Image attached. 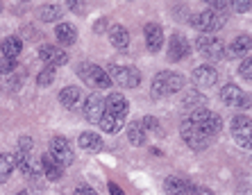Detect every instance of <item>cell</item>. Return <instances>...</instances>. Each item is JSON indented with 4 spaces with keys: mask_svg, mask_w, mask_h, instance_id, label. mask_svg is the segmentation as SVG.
Segmentation results:
<instances>
[{
    "mask_svg": "<svg viewBox=\"0 0 252 195\" xmlns=\"http://www.w3.org/2000/svg\"><path fill=\"white\" fill-rule=\"evenodd\" d=\"M184 89V77L175 71H161L153 77V86H150V93H153L155 100H161L166 95H173L177 91Z\"/></svg>",
    "mask_w": 252,
    "mask_h": 195,
    "instance_id": "6da1fadb",
    "label": "cell"
},
{
    "mask_svg": "<svg viewBox=\"0 0 252 195\" xmlns=\"http://www.w3.org/2000/svg\"><path fill=\"white\" fill-rule=\"evenodd\" d=\"M191 123L198 127L200 132H205L207 136H214L220 132V127H223V120H220V116L214 111H209V109H205V107H200V109H193V111L187 116Z\"/></svg>",
    "mask_w": 252,
    "mask_h": 195,
    "instance_id": "7a4b0ae2",
    "label": "cell"
},
{
    "mask_svg": "<svg viewBox=\"0 0 252 195\" xmlns=\"http://www.w3.org/2000/svg\"><path fill=\"white\" fill-rule=\"evenodd\" d=\"M77 75L82 77V82L89 84V86H94V89H109L112 86V77L105 68H100V66L91 64V61H82V64L77 66Z\"/></svg>",
    "mask_w": 252,
    "mask_h": 195,
    "instance_id": "3957f363",
    "label": "cell"
},
{
    "mask_svg": "<svg viewBox=\"0 0 252 195\" xmlns=\"http://www.w3.org/2000/svg\"><path fill=\"white\" fill-rule=\"evenodd\" d=\"M225 21H227V14L214 12V9H205V12L195 14V16L191 18V25H193L198 32H202V34H211V32L220 30L225 25Z\"/></svg>",
    "mask_w": 252,
    "mask_h": 195,
    "instance_id": "277c9868",
    "label": "cell"
},
{
    "mask_svg": "<svg viewBox=\"0 0 252 195\" xmlns=\"http://www.w3.org/2000/svg\"><path fill=\"white\" fill-rule=\"evenodd\" d=\"M109 77L112 82H116L123 89H136L141 84V73L136 71L134 66H121V64H112L109 66Z\"/></svg>",
    "mask_w": 252,
    "mask_h": 195,
    "instance_id": "5b68a950",
    "label": "cell"
},
{
    "mask_svg": "<svg viewBox=\"0 0 252 195\" xmlns=\"http://www.w3.org/2000/svg\"><path fill=\"white\" fill-rule=\"evenodd\" d=\"M182 139H184V143H187L189 148L198 150V152L200 150H207L209 148V143H211V136H207L205 132H200L189 118H184V123H182Z\"/></svg>",
    "mask_w": 252,
    "mask_h": 195,
    "instance_id": "8992f818",
    "label": "cell"
},
{
    "mask_svg": "<svg viewBox=\"0 0 252 195\" xmlns=\"http://www.w3.org/2000/svg\"><path fill=\"white\" fill-rule=\"evenodd\" d=\"M232 136L241 148H252V118L246 113H236L232 118Z\"/></svg>",
    "mask_w": 252,
    "mask_h": 195,
    "instance_id": "52a82bcc",
    "label": "cell"
},
{
    "mask_svg": "<svg viewBox=\"0 0 252 195\" xmlns=\"http://www.w3.org/2000/svg\"><path fill=\"white\" fill-rule=\"evenodd\" d=\"M195 48H198L200 55H205L207 59H223L225 57V46L218 36L200 34L198 39H195Z\"/></svg>",
    "mask_w": 252,
    "mask_h": 195,
    "instance_id": "ba28073f",
    "label": "cell"
},
{
    "mask_svg": "<svg viewBox=\"0 0 252 195\" xmlns=\"http://www.w3.org/2000/svg\"><path fill=\"white\" fill-rule=\"evenodd\" d=\"M48 154H50L62 168H64V166H70L73 159H75V157H73V150H70V143L66 141L64 136H55L53 141H50V150H48Z\"/></svg>",
    "mask_w": 252,
    "mask_h": 195,
    "instance_id": "9c48e42d",
    "label": "cell"
},
{
    "mask_svg": "<svg viewBox=\"0 0 252 195\" xmlns=\"http://www.w3.org/2000/svg\"><path fill=\"white\" fill-rule=\"evenodd\" d=\"M220 100L227 107H234V109H243V107L250 105V98L246 95V91L236 84H225L220 89Z\"/></svg>",
    "mask_w": 252,
    "mask_h": 195,
    "instance_id": "30bf717a",
    "label": "cell"
},
{
    "mask_svg": "<svg viewBox=\"0 0 252 195\" xmlns=\"http://www.w3.org/2000/svg\"><path fill=\"white\" fill-rule=\"evenodd\" d=\"M105 111L112 113L114 118H118V120H123L125 123L127 111H129V105H127V100H125V95H121V93H109L107 95L105 98Z\"/></svg>",
    "mask_w": 252,
    "mask_h": 195,
    "instance_id": "8fae6325",
    "label": "cell"
},
{
    "mask_svg": "<svg viewBox=\"0 0 252 195\" xmlns=\"http://www.w3.org/2000/svg\"><path fill=\"white\" fill-rule=\"evenodd\" d=\"M191 55V43L187 36L182 34H173L168 41V59L170 61H182Z\"/></svg>",
    "mask_w": 252,
    "mask_h": 195,
    "instance_id": "7c38bea8",
    "label": "cell"
},
{
    "mask_svg": "<svg viewBox=\"0 0 252 195\" xmlns=\"http://www.w3.org/2000/svg\"><path fill=\"white\" fill-rule=\"evenodd\" d=\"M82 111H84V118H87L89 123H100L102 113H105V100H102L100 95H95V93L87 95Z\"/></svg>",
    "mask_w": 252,
    "mask_h": 195,
    "instance_id": "4fadbf2b",
    "label": "cell"
},
{
    "mask_svg": "<svg viewBox=\"0 0 252 195\" xmlns=\"http://www.w3.org/2000/svg\"><path fill=\"white\" fill-rule=\"evenodd\" d=\"M191 77H193L195 86H200V89H209L218 82V73L214 66H198V68H193Z\"/></svg>",
    "mask_w": 252,
    "mask_h": 195,
    "instance_id": "5bb4252c",
    "label": "cell"
},
{
    "mask_svg": "<svg viewBox=\"0 0 252 195\" xmlns=\"http://www.w3.org/2000/svg\"><path fill=\"white\" fill-rule=\"evenodd\" d=\"M143 34H146V46L150 53H159L164 48V30L159 23H148Z\"/></svg>",
    "mask_w": 252,
    "mask_h": 195,
    "instance_id": "9a60e30c",
    "label": "cell"
},
{
    "mask_svg": "<svg viewBox=\"0 0 252 195\" xmlns=\"http://www.w3.org/2000/svg\"><path fill=\"white\" fill-rule=\"evenodd\" d=\"M39 57H41V59L46 61L48 66H53V68L68 64V55H66L62 48H55V46H41V50H39Z\"/></svg>",
    "mask_w": 252,
    "mask_h": 195,
    "instance_id": "2e32d148",
    "label": "cell"
},
{
    "mask_svg": "<svg viewBox=\"0 0 252 195\" xmlns=\"http://www.w3.org/2000/svg\"><path fill=\"white\" fill-rule=\"evenodd\" d=\"M250 48H252V36L250 34H239L234 41L225 48V55L232 57V59H236V57H241V55H246Z\"/></svg>",
    "mask_w": 252,
    "mask_h": 195,
    "instance_id": "e0dca14e",
    "label": "cell"
},
{
    "mask_svg": "<svg viewBox=\"0 0 252 195\" xmlns=\"http://www.w3.org/2000/svg\"><path fill=\"white\" fill-rule=\"evenodd\" d=\"M59 102H62V107H66L68 111H73V109H77L80 102H82V91L77 89V86H64V89L59 91Z\"/></svg>",
    "mask_w": 252,
    "mask_h": 195,
    "instance_id": "ac0fdd59",
    "label": "cell"
},
{
    "mask_svg": "<svg viewBox=\"0 0 252 195\" xmlns=\"http://www.w3.org/2000/svg\"><path fill=\"white\" fill-rule=\"evenodd\" d=\"M21 50H23V41H21V36H16V34L5 36V39L0 41V53H2V57H7V59H16L18 55H21Z\"/></svg>",
    "mask_w": 252,
    "mask_h": 195,
    "instance_id": "d6986e66",
    "label": "cell"
},
{
    "mask_svg": "<svg viewBox=\"0 0 252 195\" xmlns=\"http://www.w3.org/2000/svg\"><path fill=\"white\" fill-rule=\"evenodd\" d=\"M109 43H112L116 50H127V46H129V32H127V28H123L121 23L112 25V28H109Z\"/></svg>",
    "mask_w": 252,
    "mask_h": 195,
    "instance_id": "ffe728a7",
    "label": "cell"
},
{
    "mask_svg": "<svg viewBox=\"0 0 252 195\" xmlns=\"http://www.w3.org/2000/svg\"><path fill=\"white\" fill-rule=\"evenodd\" d=\"M164 191H166V195H191L193 186L182 177H166Z\"/></svg>",
    "mask_w": 252,
    "mask_h": 195,
    "instance_id": "44dd1931",
    "label": "cell"
},
{
    "mask_svg": "<svg viewBox=\"0 0 252 195\" xmlns=\"http://www.w3.org/2000/svg\"><path fill=\"white\" fill-rule=\"evenodd\" d=\"M41 170H43V175H46V179H50V182H57V179H62V175H64V168L48 152L41 157Z\"/></svg>",
    "mask_w": 252,
    "mask_h": 195,
    "instance_id": "7402d4cb",
    "label": "cell"
},
{
    "mask_svg": "<svg viewBox=\"0 0 252 195\" xmlns=\"http://www.w3.org/2000/svg\"><path fill=\"white\" fill-rule=\"evenodd\" d=\"M55 36H57L59 43H64V46H73L77 41V30L73 23H57L55 28Z\"/></svg>",
    "mask_w": 252,
    "mask_h": 195,
    "instance_id": "603a6c76",
    "label": "cell"
},
{
    "mask_svg": "<svg viewBox=\"0 0 252 195\" xmlns=\"http://www.w3.org/2000/svg\"><path fill=\"white\" fill-rule=\"evenodd\" d=\"M77 143H80V148L87 150V152H100V150H102V139H100L95 132H82L80 139H77Z\"/></svg>",
    "mask_w": 252,
    "mask_h": 195,
    "instance_id": "cb8c5ba5",
    "label": "cell"
},
{
    "mask_svg": "<svg viewBox=\"0 0 252 195\" xmlns=\"http://www.w3.org/2000/svg\"><path fill=\"white\" fill-rule=\"evenodd\" d=\"M127 139L132 145H136V148H141V145H146L148 141V132L143 130V125H141V120H134V123L127 125Z\"/></svg>",
    "mask_w": 252,
    "mask_h": 195,
    "instance_id": "d4e9b609",
    "label": "cell"
},
{
    "mask_svg": "<svg viewBox=\"0 0 252 195\" xmlns=\"http://www.w3.org/2000/svg\"><path fill=\"white\" fill-rule=\"evenodd\" d=\"M14 168H16V161H14V154L0 152V182H7L12 177Z\"/></svg>",
    "mask_w": 252,
    "mask_h": 195,
    "instance_id": "484cf974",
    "label": "cell"
},
{
    "mask_svg": "<svg viewBox=\"0 0 252 195\" xmlns=\"http://www.w3.org/2000/svg\"><path fill=\"white\" fill-rule=\"evenodd\" d=\"M123 120L114 118L112 113H102V118H100V127H102V132H107V134H118V132L123 130Z\"/></svg>",
    "mask_w": 252,
    "mask_h": 195,
    "instance_id": "4316f807",
    "label": "cell"
},
{
    "mask_svg": "<svg viewBox=\"0 0 252 195\" xmlns=\"http://www.w3.org/2000/svg\"><path fill=\"white\" fill-rule=\"evenodd\" d=\"M205 102H207V98L202 93H198V91H189V93L182 98V105L187 107V109H191V111H193V109H200Z\"/></svg>",
    "mask_w": 252,
    "mask_h": 195,
    "instance_id": "83f0119b",
    "label": "cell"
},
{
    "mask_svg": "<svg viewBox=\"0 0 252 195\" xmlns=\"http://www.w3.org/2000/svg\"><path fill=\"white\" fill-rule=\"evenodd\" d=\"M59 7H55V5H43L41 9H39V18H41L43 23H55L59 18Z\"/></svg>",
    "mask_w": 252,
    "mask_h": 195,
    "instance_id": "f1b7e54d",
    "label": "cell"
},
{
    "mask_svg": "<svg viewBox=\"0 0 252 195\" xmlns=\"http://www.w3.org/2000/svg\"><path fill=\"white\" fill-rule=\"evenodd\" d=\"M55 73H57V68H53V66H46L39 75H36V84L39 86H50V84L55 82Z\"/></svg>",
    "mask_w": 252,
    "mask_h": 195,
    "instance_id": "f546056e",
    "label": "cell"
},
{
    "mask_svg": "<svg viewBox=\"0 0 252 195\" xmlns=\"http://www.w3.org/2000/svg\"><path fill=\"white\" fill-rule=\"evenodd\" d=\"M141 125H143V130H146V132H155L157 136L164 134V132H161V127H159V120L153 118V116H146V118L141 120Z\"/></svg>",
    "mask_w": 252,
    "mask_h": 195,
    "instance_id": "4dcf8cb0",
    "label": "cell"
},
{
    "mask_svg": "<svg viewBox=\"0 0 252 195\" xmlns=\"http://www.w3.org/2000/svg\"><path fill=\"white\" fill-rule=\"evenodd\" d=\"M18 68V61L16 59H7V57H2L0 59V75H9L12 71H16Z\"/></svg>",
    "mask_w": 252,
    "mask_h": 195,
    "instance_id": "1f68e13d",
    "label": "cell"
},
{
    "mask_svg": "<svg viewBox=\"0 0 252 195\" xmlns=\"http://www.w3.org/2000/svg\"><path fill=\"white\" fill-rule=\"evenodd\" d=\"M239 75L246 77V80H252V57H248V59L241 61L239 66Z\"/></svg>",
    "mask_w": 252,
    "mask_h": 195,
    "instance_id": "d6a6232c",
    "label": "cell"
},
{
    "mask_svg": "<svg viewBox=\"0 0 252 195\" xmlns=\"http://www.w3.org/2000/svg\"><path fill=\"white\" fill-rule=\"evenodd\" d=\"M252 2H248V0H239V2H232V7H234L236 12H248L250 9Z\"/></svg>",
    "mask_w": 252,
    "mask_h": 195,
    "instance_id": "836d02e7",
    "label": "cell"
},
{
    "mask_svg": "<svg viewBox=\"0 0 252 195\" xmlns=\"http://www.w3.org/2000/svg\"><path fill=\"white\" fill-rule=\"evenodd\" d=\"M73 195H98V193H95V191L91 189V186H84V184H82V186H77L75 193H73Z\"/></svg>",
    "mask_w": 252,
    "mask_h": 195,
    "instance_id": "e575fe53",
    "label": "cell"
},
{
    "mask_svg": "<svg viewBox=\"0 0 252 195\" xmlns=\"http://www.w3.org/2000/svg\"><path fill=\"white\" fill-rule=\"evenodd\" d=\"M191 195H214V191L207 189V186H193V191H191Z\"/></svg>",
    "mask_w": 252,
    "mask_h": 195,
    "instance_id": "d590c367",
    "label": "cell"
},
{
    "mask_svg": "<svg viewBox=\"0 0 252 195\" xmlns=\"http://www.w3.org/2000/svg\"><path fill=\"white\" fill-rule=\"evenodd\" d=\"M107 189H109V195H125L123 191H121V186H118V184H114V182H109V186H107Z\"/></svg>",
    "mask_w": 252,
    "mask_h": 195,
    "instance_id": "8d00e7d4",
    "label": "cell"
},
{
    "mask_svg": "<svg viewBox=\"0 0 252 195\" xmlns=\"http://www.w3.org/2000/svg\"><path fill=\"white\" fill-rule=\"evenodd\" d=\"M82 5H87V2H77V0H75V2H73V0H70V2H68V7H70V9H77V12H82V9H84Z\"/></svg>",
    "mask_w": 252,
    "mask_h": 195,
    "instance_id": "74e56055",
    "label": "cell"
},
{
    "mask_svg": "<svg viewBox=\"0 0 252 195\" xmlns=\"http://www.w3.org/2000/svg\"><path fill=\"white\" fill-rule=\"evenodd\" d=\"M105 23H107V18H100V21H98V25H95V30H98V32H102V30H105Z\"/></svg>",
    "mask_w": 252,
    "mask_h": 195,
    "instance_id": "f35d334b",
    "label": "cell"
},
{
    "mask_svg": "<svg viewBox=\"0 0 252 195\" xmlns=\"http://www.w3.org/2000/svg\"><path fill=\"white\" fill-rule=\"evenodd\" d=\"M0 12H2V5H0Z\"/></svg>",
    "mask_w": 252,
    "mask_h": 195,
    "instance_id": "ab89813d",
    "label": "cell"
}]
</instances>
